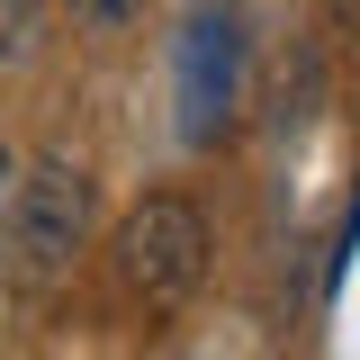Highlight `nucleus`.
Returning <instances> with one entry per match:
<instances>
[{"instance_id":"obj_4","label":"nucleus","mask_w":360,"mask_h":360,"mask_svg":"<svg viewBox=\"0 0 360 360\" xmlns=\"http://www.w3.org/2000/svg\"><path fill=\"white\" fill-rule=\"evenodd\" d=\"M45 54V0H0V72H27Z\"/></svg>"},{"instance_id":"obj_6","label":"nucleus","mask_w":360,"mask_h":360,"mask_svg":"<svg viewBox=\"0 0 360 360\" xmlns=\"http://www.w3.org/2000/svg\"><path fill=\"white\" fill-rule=\"evenodd\" d=\"M352 252H360V198H352V217H342V243H333V279L352 270Z\"/></svg>"},{"instance_id":"obj_1","label":"nucleus","mask_w":360,"mask_h":360,"mask_svg":"<svg viewBox=\"0 0 360 360\" xmlns=\"http://www.w3.org/2000/svg\"><path fill=\"white\" fill-rule=\"evenodd\" d=\"M207 252H217V234H207V207L198 198H180V189H153L144 207L117 217L108 234V279H117V297L144 315H172L198 297V279H207Z\"/></svg>"},{"instance_id":"obj_7","label":"nucleus","mask_w":360,"mask_h":360,"mask_svg":"<svg viewBox=\"0 0 360 360\" xmlns=\"http://www.w3.org/2000/svg\"><path fill=\"white\" fill-rule=\"evenodd\" d=\"M324 18H333L342 37H360V0H324Z\"/></svg>"},{"instance_id":"obj_5","label":"nucleus","mask_w":360,"mask_h":360,"mask_svg":"<svg viewBox=\"0 0 360 360\" xmlns=\"http://www.w3.org/2000/svg\"><path fill=\"white\" fill-rule=\"evenodd\" d=\"M63 9H72V27H82V37H99V45H117L135 18H144V0H63Z\"/></svg>"},{"instance_id":"obj_3","label":"nucleus","mask_w":360,"mask_h":360,"mask_svg":"<svg viewBox=\"0 0 360 360\" xmlns=\"http://www.w3.org/2000/svg\"><path fill=\"white\" fill-rule=\"evenodd\" d=\"M252 90V27L234 0H198L172 37V108H180V144H217L243 117Z\"/></svg>"},{"instance_id":"obj_2","label":"nucleus","mask_w":360,"mask_h":360,"mask_svg":"<svg viewBox=\"0 0 360 360\" xmlns=\"http://www.w3.org/2000/svg\"><path fill=\"white\" fill-rule=\"evenodd\" d=\"M82 234H90V162L54 144V153H37L27 180L9 189V225H0V270H9V288L45 297V288L72 270Z\"/></svg>"}]
</instances>
